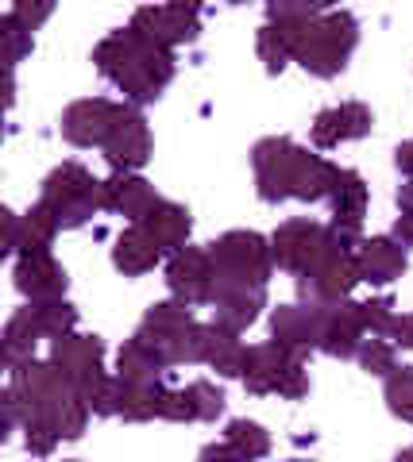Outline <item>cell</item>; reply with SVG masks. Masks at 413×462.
<instances>
[{"mask_svg":"<svg viewBox=\"0 0 413 462\" xmlns=\"http://www.w3.org/2000/svg\"><path fill=\"white\" fill-rule=\"evenodd\" d=\"M212 324H221L228 331H248L259 312L267 309V289L259 285H239V282H224V278H212Z\"/></svg>","mask_w":413,"mask_h":462,"instance_id":"obj_14","label":"cell"},{"mask_svg":"<svg viewBox=\"0 0 413 462\" xmlns=\"http://www.w3.org/2000/svg\"><path fill=\"white\" fill-rule=\"evenodd\" d=\"M120 382V378H117ZM163 397H166V385H136V382H120L117 385V416L132 424H144V420H163Z\"/></svg>","mask_w":413,"mask_h":462,"instance_id":"obj_26","label":"cell"},{"mask_svg":"<svg viewBox=\"0 0 413 462\" xmlns=\"http://www.w3.org/2000/svg\"><path fill=\"white\" fill-rule=\"evenodd\" d=\"M244 389L251 397H267V393H278L286 401H302L309 393V370H305V358L278 346L275 339L259 343V346H248V358H244Z\"/></svg>","mask_w":413,"mask_h":462,"instance_id":"obj_6","label":"cell"},{"mask_svg":"<svg viewBox=\"0 0 413 462\" xmlns=\"http://www.w3.org/2000/svg\"><path fill=\"white\" fill-rule=\"evenodd\" d=\"M394 239L413 247V212H398V224H394Z\"/></svg>","mask_w":413,"mask_h":462,"instance_id":"obj_42","label":"cell"},{"mask_svg":"<svg viewBox=\"0 0 413 462\" xmlns=\"http://www.w3.org/2000/svg\"><path fill=\"white\" fill-rule=\"evenodd\" d=\"M5 220V254H20V231H23V216H16L12 208L0 212Z\"/></svg>","mask_w":413,"mask_h":462,"instance_id":"obj_41","label":"cell"},{"mask_svg":"<svg viewBox=\"0 0 413 462\" xmlns=\"http://www.w3.org/2000/svg\"><path fill=\"white\" fill-rule=\"evenodd\" d=\"M70 462H78V458H70Z\"/></svg>","mask_w":413,"mask_h":462,"instance_id":"obj_47","label":"cell"},{"mask_svg":"<svg viewBox=\"0 0 413 462\" xmlns=\"http://www.w3.org/2000/svg\"><path fill=\"white\" fill-rule=\"evenodd\" d=\"M159 200L163 197L155 193V185L147 178H139V173H112V178L105 181V208L127 216L132 224L144 220Z\"/></svg>","mask_w":413,"mask_h":462,"instance_id":"obj_21","label":"cell"},{"mask_svg":"<svg viewBox=\"0 0 413 462\" xmlns=\"http://www.w3.org/2000/svg\"><path fill=\"white\" fill-rule=\"evenodd\" d=\"M93 66L132 100V105H151L159 100L163 89L174 81V51L155 47L132 27L108 32L93 47Z\"/></svg>","mask_w":413,"mask_h":462,"instance_id":"obj_3","label":"cell"},{"mask_svg":"<svg viewBox=\"0 0 413 462\" xmlns=\"http://www.w3.org/2000/svg\"><path fill=\"white\" fill-rule=\"evenodd\" d=\"M394 462H413V447H406V451H398V458Z\"/></svg>","mask_w":413,"mask_h":462,"instance_id":"obj_45","label":"cell"},{"mask_svg":"<svg viewBox=\"0 0 413 462\" xmlns=\"http://www.w3.org/2000/svg\"><path fill=\"white\" fill-rule=\"evenodd\" d=\"M205 336H209V324H193L190 331H182L178 339H170L163 351L170 358V366H193V363H205Z\"/></svg>","mask_w":413,"mask_h":462,"instance_id":"obj_34","label":"cell"},{"mask_svg":"<svg viewBox=\"0 0 413 462\" xmlns=\"http://www.w3.org/2000/svg\"><path fill=\"white\" fill-rule=\"evenodd\" d=\"M66 270L54 263L51 251H23L16 254V289L32 300V305H42V300H66Z\"/></svg>","mask_w":413,"mask_h":462,"instance_id":"obj_17","label":"cell"},{"mask_svg":"<svg viewBox=\"0 0 413 462\" xmlns=\"http://www.w3.org/2000/svg\"><path fill=\"white\" fill-rule=\"evenodd\" d=\"M51 363L59 366L66 374V382L78 389L89 378H97V374H105V339L70 331V336L51 343Z\"/></svg>","mask_w":413,"mask_h":462,"instance_id":"obj_18","label":"cell"},{"mask_svg":"<svg viewBox=\"0 0 413 462\" xmlns=\"http://www.w3.org/2000/svg\"><path fill=\"white\" fill-rule=\"evenodd\" d=\"M0 51H5V74H12L27 54H32V32L27 27H20L16 20L8 16H0Z\"/></svg>","mask_w":413,"mask_h":462,"instance_id":"obj_35","label":"cell"},{"mask_svg":"<svg viewBox=\"0 0 413 462\" xmlns=\"http://www.w3.org/2000/svg\"><path fill=\"white\" fill-rule=\"evenodd\" d=\"M186 397H190V409H193V420H202V424H212L217 416H224V393L212 382L205 378H197L186 385Z\"/></svg>","mask_w":413,"mask_h":462,"instance_id":"obj_36","label":"cell"},{"mask_svg":"<svg viewBox=\"0 0 413 462\" xmlns=\"http://www.w3.org/2000/svg\"><path fill=\"white\" fill-rule=\"evenodd\" d=\"M224 443L232 447V451L244 458V462H259L270 455V436H267V428L263 424H255V420H232L224 431Z\"/></svg>","mask_w":413,"mask_h":462,"instance_id":"obj_30","label":"cell"},{"mask_svg":"<svg viewBox=\"0 0 413 462\" xmlns=\"http://www.w3.org/2000/svg\"><path fill=\"white\" fill-rule=\"evenodd\" d=\"M127 105H117L108 97H85L74 100L66 112H62V139L70 147H105V139L112 135V127L124 116Z\"/></svg>","mask_w":413,"mask_h":462,"instance_id":"obj_11","label":"cell"},{"mask_svg":"<svg viewBox=\"0 0 413 462\" xmlns=\"http://www.w3.org/2000/svg\"><path fill=\"white\" fill-rule=\"evenodd\" d=\"M39 205H47L59 216L62 227H85L105 208V181H97L81 162H62L42 181Z\"/></svg>","mask_w":413,"mask_h":462,"instance_id":"obj_5","label":"cell"},{"mask_svg":"<svg viewBox=\"0 0 413 462\" xmlns=\"http://www.w3.org/2000/svg\"><path fill=\"white\" fill-rule=\"evenodd\" d=\"M398 212H413V178L398 185Z\"/></svg>","mask_w":413,"mask_h":462,"instance_id":"obj_44","label":"cell"},{"mask_svg":"<svg viewBox=\"0 0 413 462\" xmlns=\"http://www.w3.org/2000/svg\"><path fill=\"white\" fill-rule=\"evenodd\" d=\"M355 263H360L363 282L390 285L406 273V247L394 236H375V239H363V247L355 251Z\"/></svg>","mask_w":413,"mask_h":462,"instance_id":"obj_22","label":"cell"},{"mask_svg":"<svg viewBox=\"0 0 413 462\" xmlns=\"http://www.w3.org/2000/svg\"><path fill=\"white\" fill-rule=\"evenodd\" d=\"M371 124H375V116L363 100H344V105H336V108L317 112L309 135H313V147L317 151H336L340 143L363 139L367 132H371Z\"/></svg>","mask_w":413,"mask_h":462,"instance_id":"obj_16","label":"cell"},{"mask_svg":"<svg viewBox=\"0 0 413 462\" xmlns=\"http://www.w3.org/2000/svg\"><path fill=\"white\" fill-rule=\"evenodd\" d=\"M8 389L16 393L20 404V424H42L59 439H81L89 424V404L78 397V389L66 382V374L47 358V363H23L12 370Z\"/></svg>","mask_w":413,"mask_h":462,"instance_id":"obj_2","label":"cell"},{"mask_svg":"<svg viewBox=\"0 0 413 462\" xmlns=\"http://www.w3.org/2000/svg\"><path fill=\"white\" fill-rule=\"evenodd\" d=\"M270 336L278 346L305 358L313 346H321V316L305 305H278L270 316Z\"/></svg>","mask_w":413,"mask_h":462,"instance_id":"obj_20","label":"cell"},{"mask_svg":"<svg viewBox=\"0 0 413 462\" xmlns=\"http://www.w3.org/2000/svg\"><path fill=\"white\" fill-rule=\"evenodd\" d=\"M51 12H54L51 0H20V5H12L8 16L20 27H27V32H39V27L51 20Z\"/></svg>","mask_w":413,"mask_h":462,"instance_id":"obj_40","label":"cell"},{"mask_svg":"<svg viewBox=\"0 0 413 462\" xmlns=\"http://www.w3.org/2000/svg\"><path fill=\"white\" fill-rule=\"evenodd\" d=\"M139 227L147 231V236L159 243L163 254H178L182 247H190V231H193V220H190V208L178 205V200H159L144 220H139Z\"/></svg>","mask_w":413,"mask_h":462,"instance_id":"obj_23","label":"cell"},{"mask_svg":"<svg viewBox=\"0 0 413 462\" xmlns=\"http://www.w3.org/2000/svg\"><path fill=\"white\" fill-rule=\"evenodd\" d=\"M321 316V351L333 358H355L363 346V320L360 300H333L324 309H313Z\"/></svg>","mask_w":413,"mask_h":462,"instance_id":"obj_15","label":"cell"},{"mask_svg":"<svg viewBox=\"0 0 413 462\" xmlns=\"http://www.w3.org/2000/svg\"><path fill=\"white\" fill-rule=\"evenodd\" d=\"M360 320H363V331L371 336H390V324H394V300L390 297H375V300H360Z\"/></svg>","mask_w":413,"mask_h":462,"instance_id":"obj_39","label":"cell"},{"mask_svg":"<svg viewBox=\"0 0 413 462\" xmlns=\"http://www.w3.org/2000/svg\"><path fill=\"white\" fill-rule=\"evenodd\" d=\"M360 366L367 374H375V378H390V374L398 370V358H394V343L390 339H382V336H371V339H363L360 346Z\"/></svg>","mask_w":413,"mask_h":462,"instance_id":"obj_37","label":"cell"},{"mask_svg":"<svg viewBox=\"0 0 413 462\" xmlns=\"http://www.w3.org/2000/svg\"><path fill=\"white\" fill-rule=\"evenodd\" d=\"M251 166H255V189L267 205H282V200H324L333 193L336 170L329 158L309 154L305 147H297L286 135H270L259 139L251 151Z\"/></svg>","mask_w":413,"mask_h":462,"instance_id":"obj_1","label":"cell"},{"mask_svg":"<svg viewBox=\"0 0 413 462\" xmlns=\"http://www.w3.org/2000/svg\"><path fill=\"white\" fill-rule=\"evenodd\" d=\"M35 324L47 339H62L78 328V309L70 300H42V305H32Z\"/></svg>","mask_w":413,"mask_h":462,"instance_id":"obj_33","label":"cell"},{"mask_svg":"<svg viewBox=\"0 0 413 462\" xmlns=\"http://www.w3.org/2000/svg\"><path fill=\"white\" fill-rule=\"evenodd\" d=\"M244 358L248 346L239 343L236 331H228L221 324H209L205 336V363L221 374V378H244Z\"/></svg>","mask_w":413,"mask_h":462,"instance_id":"obj_28","label":"cell"},{"mask_svg":"<svg viewBox=\"0 0 413 462\" xmlns=\"http://www.w3.org/2000/svg\"><path fill=\"white\" fill-rule=\"evenodd\" d=\"M329 200H333V220L336 224L363 227V216H367V181L355 170H336V181H333Z\"/></svg>","mask_w":413,"mask_h":462,"instance_id":"obj_27","label":"cell"},{"mask_svg":"<svg viewBox=\"0 0 413 462\" xmlns=\"http://www.w3.org/2000/svg\"><path fill=\"white\" fill-rule=\"evenodd\" d=\"M394 166L406 173V178H413V139L409 143H402V147L394 151Z\"/></svg>","mask_w":413,"mask_h":462,"instance_id":"obj_43","label":"cell"},{"mask_svg":"<svg viewBox=\"0 0 413 462\" xmlns=\"http://www.w3.org/2000/svg\"><path fill=\"white\" fill-rule=\"evenodd\" d=\"M197 320H193V309L190 305H182V300H159V305H151L147 316H144V324H139V331L144 336H151L159 346H166L170 339H178L182 331H190Z\"/></svg>","mask_w":413,"mask_h":462,"instance_id":"obj_29","label":"cell"},{"mask_svg":"<svg viewBox=\"0 0 413 462\" xmlns=\"http://www.w3.org/2000/svg\"><path fill=\"white\" fill-rule=\"evenodd\" d=\"M255 51H259V62L267 66V74H282L286 62H294V51H290V39L278 23H263L259 35H255Z\"/></svg>","mask_w":413,"mask_h":462,"instance_id":"obj_32","label":"cell"},{"mask_svg":"<svg viewBox=\"0 0 413 462\" xmlns=\"http://www.w3.org/2000/svg\"><path fill=\"white\" fill-rule=\"evenodd\" d=\"M132 32L151 39L155 47L174 51L182 42H193L202 35V8L197 5H155V8H139L132 16Z\"/></svg>","mask_w":413,"mask_h":462,"instance_id":"obj_10","label":"cell"},{"mask_svg":"<svg viewBox=\"0 0 413 462\" xmlns=\"http://www.w3.org/2000/svg\"><path fill=\"white\" fill-rule=\"evenodd\" d=\"M5 366L8 370H16V366H23V363H32L35 358V343L42 339V331H39V324H35V312H32V305L27 309H16L8 316V324H5Z\"/></svg>","mask_w":413,"mask_h":462,"instance_id":"obj_25","label":"cell"},{"mask_svg":"<svg viewBox=\"0 0 413 462\" xmlns=\"http://www.w3.org/2000/svg\"><path fill=\"white\" fill-rule=\"evenodd\" d=\"M290 39V51H294V62L305 69L313 78H336L340 69L348 66V58L360 42V23H355L352 12H333L324 8L309 20H297V23H278Z\"/></svg>","mask_w":413,"mask_h":462,"instance_id":"obj_4","label":"cell"},{"mask_svg":"<svg viewBox=\"0 0 413 462\" xmlns=\"http://www.w3.org/2000/svg\"><path fill=\"white\" fill-rule=\"evenodd\" d=\"M333 247H340V243L333 239L329 224H313V220H302V216H297V220L278 224V231L270 236L275 266L286 270V273H294V278L309 273Z\"/></svg>","mask_w":413,"mask_h":462,"instance_id":"obj_8","label":"cell"},{"mask_svg":"<svg viewBox=\"0 0 413 462\" xmlns=\"http://www.w3.org/2000/svg\"><path fill=\"white\" fill-rule=\"evenodd\" d=\"M360 282L363 278H360L355 254L333 247L309 273L297 278V297H302L305 309H324V305H333V300H348Z\"/></svg>","mask_w":413,"mask_h":462,"instance_id":"obj_9","label":"cell"},{"mask_svg":"<svg viewBox=\"0 0 413 462\" xmlns=\"http://www.w3.org/2000/svg\"><path fill=\"white\" fill-rule=\"evenodd\" d=\"M209 258H212V278L259 285V289H267L270 270H275L270 239H263L259 231H224L221 239L209 243Z\"/></svg>","mask_w":413,"mask_h":462,"instance_id":"obj_7","label":"cell"},{"mask_svg":"<svg viewBox=\"0 0 413 462\" xmlns=\"http://www.w3.org/2000/svg\"><path fill=\"white\" fill-rule=\"evenodd\" d=\"M59 216H54L47 205H35L23 216V231H20V254L23 251H51L54 236H59Z\"/></svg>","mask_w":413,"mask_h":462,"instance_id":"obj_31","label":"cell"},{"mask_svg":"<svg viewBox=\"0 0 413 462\" xmlns=\"http://www.w3.org/2000/svg\"><path fill=\"white\" fill-rule=\"evenodd\" d=\"M387 404L398 420H413V366H398L387 378Z\"/></svg>","mask_w":413,"mask_h":462,"instance_id":"obj_38","label":"cell"},{"mask_svg":"<svg viewBox=\"0 0 413 462\" xmlns=\"http://www.w3.org/2000/svg\"><path fill=\"white\" fill-rule=\"evenodd\" d=\"M166 289L182 305H209L212 297V258L209 247H182L166 263Z\"/></svg>","mask_w":413,"mask_h":462,"instance_id":"obj_13","label":"cell"},{"mask_svg":"<svg viewBox=\"0 0 413 462\" xmlns=\"http://www.w3.org/2000/svg\"><path fill=\"white\" fill-rule=\"evenodd\" d=\"M170 366V358L159 343L144 331H136L132 339H124L120 355H117V378L120 382H136V385H159L163 382V370Z\"/></svg>","mask_w":413,"mask_h":462,"instance_id":"obj_19","label":"cell"},{"mask_svg":"<svg viewBox=\"0 0 413 462\" xmlns=\"http://www.w3.org/2000/svg\"><path fill=\"white\" fill-rule=\"evenodd\" d=\"M286 462H309V458H286Z\"/></svg>","mask_w":413,"mask_h":462,"instance_id":"obj_46","label":"cell"},{"mask_svg":"<svg viewBox=\"0 0 413 462\" xmlns=\"http://www.w3.org/2000/svg\"><path fill=\"white\" fill-rule=\"evenodd\" d=\"M105 162L112 166V173H136L151 162V127L147 116L139 108H124V116L112 127V135L105 139Z\"/></svg>","mask_w":413,"mask_h":462,"instance_id":"obj_12","label":"cell"},{"mask_svg":"<svg viewBox=\"0 0 413 462\" xmlns=\"http://www.w3.org/2000/svg\"><path fill=\"white\" fill-rule=\"evenodd\" d=\"M159 258H163V247L139 224L120 231L117 247H112V266H117L124 278H139V273L155 270V266H159Z\"/></svg>","mask_w":413,"mask_h":462,"instance_id":"obj_24","label":"cell"}]
</instances>
